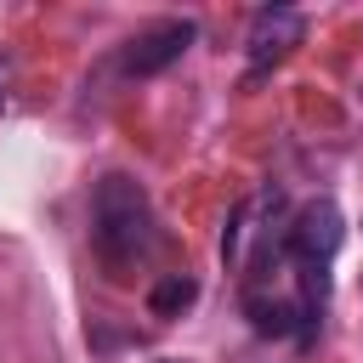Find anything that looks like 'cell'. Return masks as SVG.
Instances as JSON below:
<instances>
[{
  "mask_svg": "<svg viewBox=\"0 0 363 363\" xmlns=\"http://www.w3.org/2000/svg\"><path fill=\"white\" fill-rule=\"evenodd\" d=\"M159 244L153 227V204L142 193V182H130L125 170H108L91 193V250L113 278H130Z\"/></svg>",
  "mask_w": 363,
  "mask_h": 363,
  "instance_id": "6da1fadb",
  "label": "cell"
},
{
  "mask_svg": "<svg viewBox=\"0 0 363 363\" xmlns=\"http://www.w3.org/2000/svg\"><path fill=\"white\" fill-rule=\"evenodd\" d=\"M193 301H199V284H193L187 272H164V278L147 289V306H153V318H182Z\"/></svg>",
  "mask_w": 363,
  "mask_h": 363,
  "instance_id": "5b68a950",
  "label": "cell"
},
{
  "mask_svg": "<svg viewBox=\"0 0 363 363\" xmlns=\"http://www.w3.org/2000/svg\"><path fill=\"white\" fill-rule=\"evenodd\" d=\"M301 34H306V17L295 11V6H261L255 17H250V62L255 68H272V62H284L295 45H301Z\"/></svg>",
  "mask_w": 363,
  "mask_h": 363,
  "instance_id": "277c9868",
  "label": "cell"
},
{
  "mask_svg": "<svg viewBox=\"0 0 363 363\" xmlns=\"http://www.w3.org/2000/svg\"><path fill=\"white\" fill-rule=\"evenodd\" d=\"M193 23L187 17H164V23H147L130 45H125V74L147 79V74H164L170 62H182V51L193 45Z\"/></svg>",
  "mask_w": 363,
  "mask_h": 363,
  "instance_id": "3957f363",
  "label": "cell"
},
{
  "mask_svg": "<svg viewBox=\"0 0 363 363\" xmlns=\"http://www.w3.org/2000/svg\"><path fill=\"white\" fill-rule=\"evenodd\" d=\"M340 238H346V227H340V210H335L329 199L301 204V216L284 227V244H289V255L301 261V272H323L329 255L340 250Z\"/></svg>",
  "mask_w": 363,
  "mask_h": 363,
  "instance_id": "7a4b0ae2",
  "label": "cell"
}]
</instances>
